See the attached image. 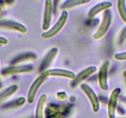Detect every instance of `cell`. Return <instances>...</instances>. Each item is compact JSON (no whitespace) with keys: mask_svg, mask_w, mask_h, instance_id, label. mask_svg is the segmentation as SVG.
Listing matches in <instances>:
<instances>
[{"mask_svg":"<svg viewBox=\"0 0 126 118\" xmlns=\"http://www.w3.org/2000/svg\"><path fill=\"white\" fill-rule=\"evenodd\" d=\"M68 18V12L66 11H63L59 20L56 22L54 26L49 30L45 32L42 34V37L44 39H50L56 36L60 32L62 28L66 24Z\"/></svg>","mask_w":126,"mask_h":118,"instance_id":"6da1fadb","label":"cell"},{"mask_svg":"<svg viewBox=\"0 0 126 118\" xmlns=\"http://www.w3.org/2000/svg\"><path fill=\"white\" fill-rule=\"evenodd\" d=\"M111 22V12L110 10H106L104 13L103 19L98 30L93 35V38L95 40L101 39L108 32Z\"/></svg>","mask_w":126,"mask_h":118,"instance_id":"7a4b0ae2","label":"cell"},{"mask_svg":"<svg viewBox=\"0 0 126 118\" xmlns=\"http://www.w3.org/2000/svg\"><path fill=\"white\" fill-rule=\"evenodd\" d=\"M42 75L45 78L49 76H59L69 78L72 80H74L76 77V74H75L74 72L67 70L61 69V68L45 70L42 71Z\"/></svg>","mask_w":126,"mask_h":118,"instance_id":"3957f363","label":"cell"},{"mask_svg":"<svg viewBox=\"0 0 126 118\" xmlns=\"http://www.w3.org/2000/svg\"><path fill=\"white\" fill-rule=\"evenodd\" d=\"M121 92V89L117 87L112 91L110 95L108 104V114L109 118H115L116 117V109L117 107V100Z\"/></svg>","mask_w":126,"mask_h":118,"instance_id":"277c9868","label":"cell"},{"mask_svg":"<svg viewBox=\"0 0 126 118\" xmlns=\"http://www.w3.org/2000/svg\"><path fill=\"white\" fill-rule=\"evenodd\" d=\"M81 89L89 99L93 111L95 113L98 111L100 109V102L95 92L90 87L84 84L81 85Z\"/></svg>","mask_w":126,"mask_h":118,"instance_id":"5b68a950","label":"cell"},{"mask_svg":"<svg viewBox=\"0 0 126 118\" xmlns=\"http://www.w3.org/2000/svg\"><path fill=\"white\" fill-rule=\"evenodd\" d=\"M45 78L42 75L40 76L35 80V81L32 83V84L30 86V89L28 91L27 97L28 102L30 104L33 103V102H34L35 98L36 95H37L39 88L40 87L42 84L45 81Z\"/></svg>","mask_w":126,"mask_h":118,"instance_id":"8992f818","label":"cell"},{"mask_svg":"<svg viewBox=\"0 0 126 118\" xmlns=\"http://www.w3.org/2000/svg\"><path fill=\"white\" fill-rule=\"evenodd\" d=\"M53 1L52 0H45L44 17H43L42 28L43 30H48L51 21L52 12H53Z\"/></svg>","mask_w":126,"mask_h":118,"instance_id":"52a82bcc","label":"cell"},{"mask_svg":"<svg viewBox=\"0 0 126 118\" xmlns=\"http://www.w3.org/2000/svg\"><path fill=\"white\" fill-rule=\"evenodd\" d=\"M108 62H105L101 66L98 73V83L101 89L104 91L108 90Z\"/></svg>","mask_w":126,"mask_h":118,"instance_id":"ba28073f","label":"cell"},{"mask_svg":"<svg viewBox=\"0 0 126 118\" xmlns=\"http://www.w3.org/2000/svg\"><path fill=\"white\" fill-rule=\"evenodd\" d=\"M97 70V68L94 66H91L88 67L84 70L79 73L77 76H76V78L73 80L72 83V86L75 87L78 85L80 83L83 81L86 78H88L90 75H92L93 73H95Z\"/></svg>","mask_w":126,"mask_h":118,"instance_id":"9c48e42d","label":"cell"},{"mask_svg":"<svg viewBox=\"0 0 126 118\" xmlns=\"http://www.w3.org/2000/svg\"><path fill=\"white\" fill-rule=\"evenodd\" d=\"M0 26L6 28L12 29V30L17 31V32H20L23 34H25L27 32V29L24 25L20 24V23L15 22H0Z\"/></svg>","mask_w":126,"mask_h":118,"instance_id":"30bf717a","label":"cell"},{"mask_svg":"<svg viewBox=\"0 0 126 118\" xmlns=\"http://www.w3.org/2000/svg\"><path fill=\"white\" fill-rule=\"evenodd\" d=\"M47 100V95L46 94H42L40 97L37 102L35 111V118H44V110L45 108L46 102Z\"/></svg>","mask_w":126,"mask_h":118,"instance_id":"8fae6325","label":"cell"},{"mask_svg":"<svg viewBox=\"0 0 126 118\" xmlns=\"http://www.w3.org/2000/svg\"><path fill=\"white\" fill-rule=\"evenodd\" d=\"M112 3L110 1H105L103 2V3H99V4H96V6H94V7L90 9L88 13V16L89 17H93L97 14L100 13V12L103 11L104 10H106V9H110L112 6Z\"/></svg>","mask_w":126,"mask_h":118,"instance_id":"7c38bea8","label":"cell"},{"mask_svg":"<svg viewBox=\"0 0 126 118\" xmlns=\"http://www.w3.org/2000/svg\"><path fill=\"white\" fill-rule=\"evenodd\" d=\"M33 67L31 65H24L19 67H10L4 69L3 71V73L4 74H15V73H24V72L31 71L33 70Z\"/></svg>","mask_w":126,"mask_h":118,"instance_id":"4fadbf2b","label":"cell"},{"mask_svg":"<svg viewBox=\"0 0 126 118\" xmlns=\"http://www.w3.org/2000/svg\"><path fill=\"white\" fill-rule=\"evenodd\" d=\"M58 52V49L57 48L54 47L52 48L50 50H49V52L48 53L47 56L45 57L43 60L42 61V63H41L40 67V70L43 71L45 70L46 68L48 67L49 65V63L51 62V61L53 60V59H54V57L56 56V55L57 54Z\"/></svg>","mask_w":126,"mask_h":118,"instance_id":"5bb4252c","label":"cell"},{"mask_svg":"<svg viewBox=\"0 0 126 118\" xmlns=\"http://www.w3.org/2000/svg\"><path fill=\"white\" fill-rule=\"evenodd\" d=\"M90 1V0H67L62 5L61 9H66L73 8V7L77 6L87 4Z\"/></svg>","mask_w":126,"mask_h":118,"instance_id":"9a60e30c","label":"cell"},{"mask_svg":"<svg viewBox=\"0 0 126 118\" xmlns=\"http://www.w3.org/2000/svg\"><path fill=\"white\" fill-rule=\"evenodd\" d=\"M117 8L121 19L126 24V0H117Z\"/></svg>","mask_w":126,"mask_h":118,"instance_id":"2e32d148","label":"cell"},{"mask_svg":"<svg viewBox=\"0 0 126 118\" xmlns=\"http://www.w3.org/2000/svg\"><path fill=\"white\" fill-rule=\"evenodd\" d=\"M17 87L16 85H14L9 87L7 89L3 91L2 93L0 94V102L3 100L5 99L6 97H9L13 94H14L17 91Z\"/></svg>","mask_w":126,"mask_h":118,"instance_id":"e0dca14e","label":"cell"},{"mask_svg":"<svg viewBox=\"0 0 126 118\" xmlns=\"http://www.w3.org/2000/svg\"><path fill=\"white\" fill-rule=\"evenodd\" d=\"M114 59L119 61H126V51L122 52L117 53L114 56Z\"/></svg>","mask_w":126,"mask_h":118,"instance_id":"ac0fdd59","label":"cell"},{"mask_svg":"<svg viewBox=\"0 0 126 118\" xmlns=\"http://www.w3.org/2000/svg\"><path fill=\"white\" fill-rule=\"evenodd\" d=\"M8 43V41L6 38H4V37L0 36V44H3V45H5L7 44Z\"/></svg>","mask_w":126,"mask_h":118,"instance_id":"d6986e66","label":"cell"},{"mask_svg":"<svg viewBox=\"0 0 126 118\" xmlns=\"http://www.w3.org/2000/svg\"><path fill=\"white\" fill-rule=\"evenodd\" d=\"M123 75L125 78H126V70L124 71L123 72Z\"/></svg>","mask_w":126,"mask_h":118,"instance_id":"ffe728a7","label":"cell"},{"mask_svg":"<svg viewBox=\"0 0 126 118\" xmlns=\"http://www.w3.org/2000/svg\"><path fill=\"white\" fill-rule=\"evenodd\" d=\"M1 8H0V12H1Z\"/></svg>","mask_w":126,"mask_h":118,"instance_id":"44dd1931","label":"cell"},{"mask_svg":"<svg viewBox=\"0 0 126 118\" xmlns=\"http://www.w3.org/2000/svg\"><path fill=\"white\" fill-rule=\"evenodd\" d=\"M35 1H38V0H35Z\"/></svg>","mask_w":126,"mask_h":118,"instance_id":"7402d4cb","label":"cell"},{"mask_svg":"<svg viewBox=\"0 0 126 118\" xmlns=\"http://www.w3.org/2000/svg\"><path fill=\"white\" fill-rule=\"evenodd\" d=\"M0 85H1V83H0Z\"/></svg>","mask_w":126,"mask_h":118,"instance_id":"603a6c76","label":"cell"}]
</instances>
